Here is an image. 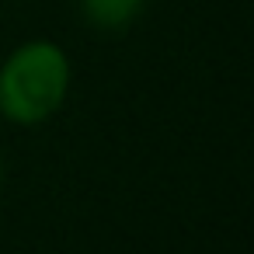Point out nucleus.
I'll use <instances>...</instances> for the list:
<instances>
[{
    "label": "nucleus",
    "mask_w": 254,
    "mask_h": 254,
    "mask_svg": "<svg viewBox=\"0 0 254 254\" xmlns=\"http://www.w3.org/2000/svg\"><path fill=\"white\" fill-rule=\"evenodd\" d=\"M66 84L70 63L63 49L53 42H28L0 70V108L11 122L35 126L63 105Z\"/></svg>",
    "instance_id": "f257e3e1"
},
{
    "label": "nucleus",
    "mask_w": 254,
    "mask_h": 254,
    "mask_svg": "<svg viewBox=\"0 0 254 254\" xmlns=\"http://www.w3.org/2000/svg\"><path fill=\"white\" fill-rule=\"evenodd\" d=\"M143 0H84V14L101 28H122L136 18Z\"/></svg>",
    "instance_id": "f03ea898"
}]
</instances>
